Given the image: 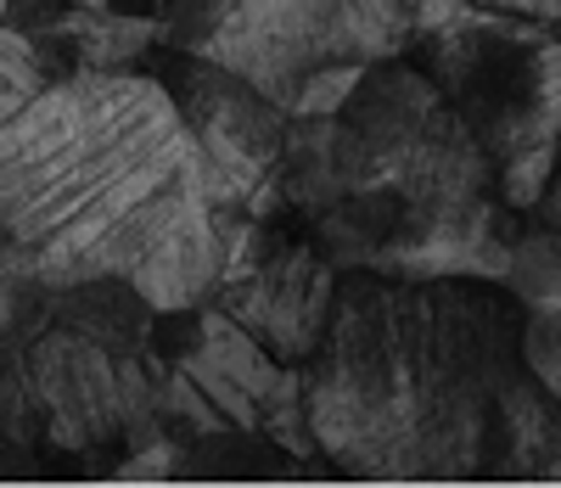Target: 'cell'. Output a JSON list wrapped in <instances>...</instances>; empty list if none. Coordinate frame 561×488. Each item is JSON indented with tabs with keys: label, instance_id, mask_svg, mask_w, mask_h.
I'll use <instances>...</instances> for the list:
<instances>
[{
	"label": "cell",
	"instance_id": "6da1fadb",
	"mask_svg": "<svg viewBox=\"0 0 561 488\" xmlns=\"http://www.w3.org/2000/svg\"><path fill=\"white\" fill-rule=\"evenodd\" d=\"M208 169L152 73L45 84L0 124V230L34 286L124 281L147 309H197L225 270Z\"/></svg>",
	"mask_w": 561,
	"mask_h": 488
},
{
	"label": "cell",
	"instance_id": "7a4b0ae2",
	"mask_svg": "<svg viewBox=\"0 0 561 488\" xmlns=\"http://www.w3.org/2000/svg\"><path fill=\"white\" fill-rule=\"evenodd\" d=\"M523 304L500 281L337 270L332 315L298 365L314 450L354 477H483L517 360Z\"/></svg>",
	"mask_w": 561,
	"mask_h": 488
},
{
	"label": "cell",
	"instance_id": "3957f363",
	"mask_svg": "<svg viewBox=\"0 0 561 488\" xmlns=\"http://www.w3.org/2000/svg\"><path fill=\"white\" fill-rule=\"evenodd\" d=\"M275 191L337 270L505 281L517 248L494 163L404 57L365 68L325 118L287 124Z\"/></svg>",
	"mask_w": 561,
	"mask_h": 488
},
{
	"label": "cell",
	"instance_id": "277c9868",
	"mask_svg": "<svg viewBox=\"0 0 561 488\" xmlns=\"http://www.w3.org/2000/svg\"><path fill=\"white\" fill-rule=\"evenodd\" d=\"M163 39L287 118H325L365 68L404 57L410 18L399 0H169Z\"/></svg>",
	"mask_w": 561,
	"mask_h": 488
},
{
	"label": "cell",
	"instance_id": "5b68a950",
	"mask_svg": "<svg viewBox=\"0 0 561 488\" xmlns=\"http://www.w3.org/2000/svg\"><path fill=\"white\" fill-rule=\"evenodd\" d=\"M404 63L427 79L494 163L500 203L534 214L561 152V39L545 23L460 0L415 29Z\"/></svg>",
	"mask_w": 561,
	"mask_h": 488
},
{
	"label": "cell",
	"instance_id": "8992f818",
	"mask_svg": "<svg viewBox=\"0 0 561 488\" xmlns=\"http://www.w3.org/2000/svg\"><path fill=\"white\" fill-rule=\"evenodd\" d=\"M280 214H230L214 298L219 315L275 365H304L325 331V315H332L337 264L314 248L298 214L287 225H280Z\"/></svg>",
	"mask_w": 561,
	"mask_h": 488
},
{
	"label": "cell",
	"instance_id": "52a82bcc",
	"mask_svg": "<svg viewBox=\"0 0 561 488\" xmlns=\"http://www.w3.org/2000/svg\"><path fill=\"white\" fill-rule=\"evenodd\" d=\"M192 135L197 158L208 169V185L225 214H280V191H275V169H280V146H287V113L270 95H259L253 84L230 79L185 52H169L152 73Z\"/></svg>",
	"mask_w": 561,
	"mask_h": 488
},
{
	"label": "cell",
	"instance_id": "ba28073f",
	"mask_svg": "<svg viewBox=\"0 0 561 488\" xmlns=\"http://www.w3.org/2000/svg\"><path fill=\"white\" fill-rule=\"evenodd\" d=\"M483 477H528V483H561V405L545 387L517 371L500 399L489 466Z\"/></svg>",
	"mask_w": 561,
	"mask_h": 488
},
{
	"label": "cell",
	"instance_id": "9c48e42d",
	"mask_svg": "<svg viewBox=\"0 0 561 488\" xmlns=\"http://www.w3.org/2000/svg\"><path fill=\"white\" fill-rule=\"evenodd\" d=\"M523 371L561 405V309H523V337H517Z\"/></svg>",
	"mask_w": 561,
	"mask_h": 488
},
{
	"label": "cell",
	"instance_id": "30bf717a",
	"mask_svg": "<svg viewBox=\"0 0 561 488\" xmlns=\"http://www.w3.org/2000/svg\"><path fill=\"white\" fill-rule=\"evenodd\" d=\"M39 90H45V79H39V63H34L28 34H18V29L0 23V124H7L23 102H34Z\"/></svg>",
	"mask_w": 561,
	"mask_h": 488
},
{
	"label": "cell",
	"instance_id": "8fae6325",
	"mask_svg": "<svg viewBox=\"0 0 561 488\" xmlns=\"http://www.w3.org/2000/svg\"><path fill=\"white\" fill-rule=\"evenodd\" d=\"M73 7L102 12V18H129V23H158V29H163L169 0H73Z\"/></svg>",
	"mask_w": 561,
	"mask_h": 488
},
{
	"label": "cell",
	"instance_id": "7c38bea8",
	"mask_svg": "<svg viewBox=\"0 0 561 488\" xmlns=\"http://www.w3.org/2000/svg\"><path fill=\"white\" fill-rule=\"evenodd\" d=\"M472 7L523 18V23H545V29H561V0H472Z\"/></svg>",
	"mask_w": 561,
	"mask_h": 488
},
{
	"label": "cell",
	"instance_id": "4fadbf2b",
	"mask_svg": "<svg viewBox=\"0 0 561 488\" xmlns=\"http://www.w3.org/2000/svg\"><path fill=\"white\" fill-rule=\"evenodd\" d=\"M539 230H550V236H561V152H556V169H550V180H545V197H539Z\"/></svg>",
	"mask_w": 561,
	"mask_h": 488
},
{
	"label": "cell",
	"instance_id": "5bb4252c",
	"mask_svg": "<svg viewBox=\"0 0 561 488\" xmlns=\"http://www.w3.org/2000/svg\"><path fill=\"white\" fill-rule=\"evenodd\" d=\"M12 281H34V275L23 264V248H18L7 230H0V286H12Z\"/></svg>",
	"mask_w": 561,
	"mask_h": 488
},
{
	"label": "cell",
	"instance_id": "9a60e30c",
	"mask_svg": "<svg viewBox=\"0 0 561 488\" xmlns=\"http://www.w3.org/2000/svg\"><path fill=\"white\" fill-rule=\"evenodd\" d=\"M7 12H12V0H0V23H7Z\"/></svg>",
	"mask_w": 561,
	"mask_h": 488
},
{
	"label": "cell",
	"instance_id": "2e32d148",
	"mask_svg": "<svg viewBox=\"0 0 561 488\" xmlns=\"http://www.w3.org/2000/svg\"><path fill=\"white\" fill-rule=\"evenodd\" d=\"M489 488H528V483H489Z\"/></svg>",
	"mask_w": 561,
	"mask_h": 488
},
{
	"label": "cell",
	"instance_id": "e0dca14e",
	"mask_svg": "<svg viewBox=\"0 0 561 488\" xmlns=\"http://www.w3.org/2000/svg\"><path fill=\"white\" fill-rule=\"evenodd\" d=\"M556 39H561V29H556Z\"/></svg>",
	"mask_w": 561,
	"mask_h": 488
}]
</instances>
